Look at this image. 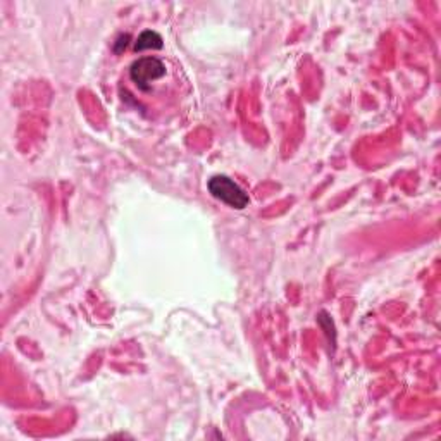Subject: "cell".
I'll return each instance as SVG.
<instances>
[{"mask_svg": "<svg viewBox=\"0 0 441 441\" xmlns=\"http://www.w3.org/2000/svg\"><path fill=\"white\" fill-rule=\"evenodd\" d=\"M147 48H153V50L163 48V36L156 33V31H143V33L138 36V40H136L135 50L141 52L147 50Z\"/></svg>", "mask_w": 441, "mask_h": 441, "instance_id": "cell-3", "label": "cell"}, {"mask_svg": "<svg viewBox=\"0 0 441 441\" xmlns=\"http://www.w3.org/2000/svg\"><path fill=\"white\" fill-rule=\"evenodd\" d=\"M128 43H129V35H121L119 38L116 40V43H114V52H116V54H121V52H123L124 48L128 47Z\"/></svg>", "mask_w": 441, "mask_h": 441, "instance_id": "cell-4", "label": "cell"}, {"mask_svg": "<svg viewBox=\"0 0 441 441\" xmlns=\"http://www.w3.org/2000/svg\"><path fill=\"white\" fill-rule=\"evenodd\" d=\"M165 76V64L157 58H141L129 67V78L140 90H151V83Z\"/></svg>", "mask_w": 441, "mask_h": 441, "instance_id": "cell-2", "label": "cell"}, {"mask_svg": "<svg viewBox=\"0 0 441 441\" xmlns=\"http://www.w3.org/2000/svg\"><path fill=\"white\" fill-rule=\"evenodd\" d=\"M207 188L210 195L216 197L217 200L224 202L226 205L233 209H245L249 205V195L240 188L232 178L224 175H216L209 180Z\"/></svg>", "mask_w": 441, "mask_h": 441, "instance_id": "cell-1", "label": "cell"}]
</instances>
